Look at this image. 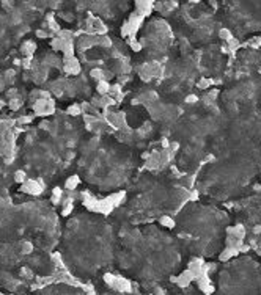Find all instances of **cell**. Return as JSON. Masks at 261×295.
<instances>
[{"mask_svg":"<svg viewBox=\"0 0 261 295\" xmlns=\"http://www.w3.org/2000/svg\"><path fill=\"white\" fill-rule=\"evenodd\" d=\"M77 181H79V177H77V176H73L68 182H66V187H68V188H76V185L79 184Z\"/></svg>","mask_w":261,"mask_h":295,"instance_id":"1","label":"cell"},{"mask_svg":"<svg viewBox=\"0 0 261 295\" xmlns=\"http://www.w3.org/2000/svg\"><path fill=\"white\" fill-rule=\"evenodd\" d=\"M98 91L101 93V94H105L109 91V83L107 82H101L99 83V86H98Z\"/></svg>","mask_w":261,"mask_h":295,"instance_id":"2","label":"cell"},{"mask_svg":"<svg viewBox=\"0 0 261 295\" xmlns=\"http://www.w3.org/2000/svg\"><path fill=\"white\" fill-rule=\"evenodd\" d=\"M160 223H162V225H165V226H173V221H171V218H167V217L160 218Z\"/></svg>","mask_w":261,"mask_h":295,"instance_id":"3","label":"cell"},{"mask_svg":"<svg viewBox=\"0 0 261 295\" xmlns=\"http://www.w3.org/2000/svg\"><path fill=\"white\" fill-rule=\"evenodd\" d=\"M253 232H255V234H261V226H260V225L255 226V228H253Z\"/></svg>","mask_w":261,"mask_h":295,"instance_id":"4","label":"cell"}]
</instances>
